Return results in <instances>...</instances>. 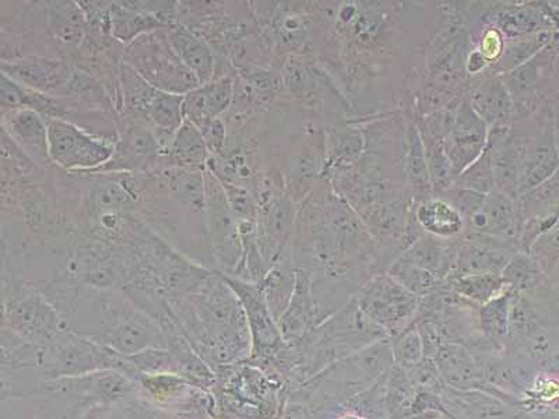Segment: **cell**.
I'll return each mask as SVG.
<instances>
[{
  "mask_svg": "<svg viewBox=\"0 0 559 419\" xmlns=\"http://www.w3.org/2000/svg\"><path fill=\"white\" fill-rule=\"evenodd\" d=\"M3 327L34 346L44 347L69 331L58 309L23 279L3 274Z\"/></svg>",
  "mask_w": 559,
  "mask_h": 419,
  "instance_id": "1",
  "label": "cell"
},
{
  "mask_svg": "<svg viewBox=\"0 0 559 419\" xmlns=\"http://www.w3.org/2000/svg\"><path fill=\"white\" fill-rule=\"evenodd\" d=\"M166 29L143 35L128 45L123 52V62L136 70L158 92L187 96L201 86V83L175 53L168 43Z\"/></svg>",
  "mask_w": 559,
  "mask_h": 419,
  "instance_id": "2",
  "label": "cell"
},
{
  "mask_svg": "<svg viewBox=\"0 0 559 419\" xmlns=\"http://www.w3.org/2000/svg\"><path fill=\"white\" fill-rule=\"evenodd\" d=\"M49 156L55 166L72 173H94L107 166L117 143L94 136L63 118H47Z\"/></svg>",
  "mask_w": 559,
  "mask_h": 419,
  "instance_id": "3",
  "label": "cell"
},
{
  "mask_svg": "<svg viewBox=\"0 0 559 419\" xmlns=\"http://www.w3.org/2000/svg\"><path fill=\"white\" fill-rule=\"evenodd\" d=\"M204 179H206V214L213 259L227 276H234L243 259L238 219L234 216L218 177L213 172H204Z\"/></svg>",
  "mask_w": 559,
  "mask_h": 419,
  "instance_id": "4",
  "label": "cell"
},
{
  "mask_svg": "<svg viewBox=\"0 0 559 419\" xmlns=\"http://www.w3.org/2000/svg\"><path fill=\"white\" fill-rule=\"evenodd\" d=\"M162 161L163 149L159 146L156 129L147 119L129 117L119 129L114 158L94 173L146 172L157 168Z\"/></svg>",
  "mask_w": 559,
  "mask_h": 419,
  "instance_id": "5",
  "label": "cell"
},
{
  "mask_svg": "<svg viewBox=\"0 0 559 419\" xmlns=\"http://www.w3.org/2000/svg\"><path fill=\"white\" fill-rule=\"evenodd\" d=\"M2 73L34 92L62 97L68 93L73 70L59 59L26 57L2 62Z\"/></svg>",
  "mask_w": 559,
  "mask_h": 419,
  "instance_id": "6",
  "label": "cell"
},
{
  "mask_svg": "<svg viewBox=\"0 0 559 419\" xmlns=\"http://www.w3.org/2000/svg\"><path fill=\"white\" fill-rule=\"evenodd\" d=\"M3 133L32 159L35 166H51L48 144V123L44 115L34 109H8L2 115Z\"/></svg>",
  "mask_w": 559,
  "mask_h": 419,
  "instance_id": "7",
  "label": "cell"
},
{
  "mask_svg": "<svg viewBox=\"0 0 559 419\" xmlns=\"http://www.w3.org/2000/svg\"><path fill=\"white\" fill-rule=\"evenodd\" d=\"M97 175V173H96ZM139 184L132 173L104 172L94 178L87 192V208L98 216L128 214L138 206Z\"/></svg>",
  "mask_w": 559,
  "mask_h": 419,
  "instance_id": "8",
  "label": "cell"
},
{
  "mask_svg": "<svg viewBox=\"0 0 559 419\" xmlns=\"http://www.w3.org/2000/svg\"><path fill=\"white\" fill-rule=\"evenodd\" d=\"M236 94V84L229 76L214 77L212 82L202 84L185 96L183 115L202 133L222 113L226 112Z\"/></svg>",
  "mask_w": 559,
  "mask_h": 419,
  "instance_id": "9",
  "label": "cell"
},
{
  "mask_svg": "<svg viewBox=\"0 0 559 419\" xmlns=\"http://www.w3.org/2000/svg\"><path fill=\"white\" fill-rule=\"evenodd\" d=\"M449 137L452 142L445 152L452 166L461 171V169L472 166V163H476L486 149V121L471 104L463 103Z\"/></svg>",
  "mask_w": 559,
  "mask_h": 419,
  "instance_id": "10",
  "label": "cell"
},
{
  "mask_svg": "<svg viewBox=\"0 0 559 419\" xmlns=\"http://www.w3.org/2000/svg\"><path fill=\"white\" fill-rule=\"evenodd\" d=\"M559 154L554 131L538 134L524 149L518 194H527L557 172Z\"/></svg>",
  "mask_w": 559,
  "mask_h": 419,
  "instance_id": "11",
  "label": "cell"
},
{
  "mask_svg": "<svg viewBox=\"0 0 559 419\" xmlns=\"http://www.w3.org/2000/svg\"><path fill=\"white\" fill-rule=\"evenodd\" d=\"M488 148L491 153L493 178L499 192L509 197L518 196L519 177H521L526 146H523L511 133L493 132Z\"/></svg>",
  "mask_w": 559,
  "mask_h": 419,
  "instance_id": "12",
  "label": "cell"
},
{
  "mask_svg": "<svg viewBox=\"0 0 559 419\" xmlns=\"http://www.w3.org/2000/svg\"><path fill=\"white\" fill-rule=\"evenodd\" d=\"M166 34L175 53L178 55L185 67L198 77L201 86L216 77L214 74L216 73V59H214L213 49L201 35L182 24L167 28Z\"/></svg>",
  "mask_w": 559,
  "mask_h": 419,
  "instance_id": "13",
  "label": "cell"
},
{
  "mask_svg": "<svg viewBox=\"0 0 559 419\" xmlns=\"http://www.w3.org/2000/svg\"><path fill=\"white\" fill-rule=\"evenodd\" d=\"M480 236L511 238L515 236L516 212L511 197L502 192L488 193L477 212L467 218Z\"/></svg>",
  "mask_w": 559,
  "mask_h": 419,
  "instance_id": "14",
  "label": "cell"
},
{
  "mask_svg": "<svg viewBox=\"0 0 559 419\" xmlns=\"http://www.w3.org/2000/svg\"><path fill=\"white\" fill-rule=\"evenodd\" d=\"M112 3L108 12V32L117 41L131 45L143 35L169 28L162 19L134 7L133 2Z\"/></svg>",
  "mask_w": 559,
  "mask_h": 419,
  "instance_id": "15",
  "label": "cell"
},
{
  "mask_svg": "<svg viewBox=\"0 0 559 419\" xmlns=\"http://www.w3.org/2000/svg\"><path fill=\"white\" fill-rule=\"evenodd\" d=\"M163 161H168L167 168L202 169L209 161V146L203 133L185 119Z\"/></svg>",
  "mask_w": 559,
  "mask_h": 419,
  "instance_id": "16",
  "label": "cell"
},
{
  "mask_svg": "<svg viewBox=\"0 0 559 419\" xmlns=\"http://www.w3.org/2000/svg\"><path fill=\"white\" fill-rule=\"evenodd\" d=\"M47 20L49 33L55 41L63 45H79L86 35L88 20L80 3H48Z\"/></svg>",
  "mask_w": 559,
  "mask_h": 419,
  "instance_id": "17",
  "label": "cell"
},
{
  "mask_svg": "<svg viewBox=\"0 0 559 419\" xmlns=\"http://www.w3.org/2000/svg\"><path fill=\"white\" fill-rule=\"evenodd\" d=\"M512 107L511 94L501 80H489L473 94V108L484 121L491 123L507 121Z\"/></svg>",
  "mask_w": 559,
  "mask_h": 419,
  "instance_id": "18",
  "label": "cell"
},
{
  "mask_svg": "<svg viewBox=\"0 0 559 419\" xmlns=\"http://www.w3.org/2000/svg\"><path fill=\"white\" fill-rule=\"evenodd\" d=\"M417 216L421 226L438 237L456 236L463 228L461 213L445 202H427L419 207Z\"/></svg>",
  "mask_w": 559,
  "mask_h": 419,
  "instance_id": "19",
  "label": "cell"
},
{
  "mask_svg": "<svg viewBox=\"0 0 559 419\" xmlns=\"http://www.w3.org/2000/svg\"><path fill=\"white\" fill-rule=\"evenodd\" d=\"M407 169L414 188H429V166L424 144L418 131L412 128L408 132L407 143Z\"/></svg>",
  "mask_w": 559,
  "mask_h": 419,
  "instance_id": "20",
  "label": "cell"
},
{
  "mask_svg": "<svg viewBox=\"0 0 559 419\" xmlns=\"http://www.w3.org/2000/svg\"><path fill=\"white\" fill-rule=\"evenodd\" d=\"M461 181L468 191L483 194L493 192L496 178H493L491 153H489L488 147L484 149V153L478 157L477 161L468 167L467 171L462 175Z\"/></svg>",
  "mask_w": 559,
  "mask_h": 419,
  "instance_id": "21",
  "label": "cell"
},
{
  "mask_svg": "<svg viewBox=\"0 0 559 419\" xmlns=\"http://www.w3.org/2000/svg\"><path fill=\"white\" fill-rule=\"evenodd\" d=\"M544 55H546V49L538 52L536 57L531 59V61L523 63L522 67H519L515 70H512L511 73H508L506 76V86L508 89L521 93L533 87L534 84L540 80L542 72L546 69V64L551 62L550 55H548L546 61L543 62Z\"/></svg>",
  "mask_w": 559,
  "mask_h": 419,
  "instance_id": "22",
  "label": "cell"
},
{
  "mask_svg": "<svg viewBox=\"0 0 559 419\" xmlns=\"http://www.w3.org/2000/svg\"><path fill=\"white\" fill-rule=\"evenodd\" d=\"M542 14L533 9L506 10L499 16V26L509 34H528L536 32L542 26Z\"/></svg>",
  "mask_w": 559,
  "mask_h": 419,
  "instance_id": "23",
  "label": "cell"
},
{
  "mask_svg": "<svg viewBox=\"0 0 559 419\" xmlns=\"http://www.w3.org/2000/svg\"><path fill=\"white\" fill-rule=\"evenodd\" d=\"M62 419H142V414L134 411L129 403H121L88 408V410L70 414Z\"/></svg>",
  "mask_w": 559,
  "mask_h": 419,
  "instance_id": "24",
  "label": "cell"
},
{
  "mask_svg": "<svg viewBox=\"0 0 559 419\" xmlns=\"http://www.w3.org/2000/svg\"><path fill=\"white\" fill-rule=\"evenodd\" d=\"M293 222L292 204L284 201L274 202L266 214L267 236L286 237Z\"/></svg>",
  "mask_w": 559,
  "mask_h": 419,
  "instance_id": "25",
  "label": "cell"
},
{
  "mask_svg": "<svg viewBox=\"0 0 559 419\" xmlns=\"http://www.w3.org/2000/svg\"><path fill=\"white\" fill-rule=\"evenodd\" d=\"M502 262H506V259H503L501 253L492 251V249L468 244L462 252V264H467L471 268L497 267Z\"/></svg>",
  "mask_w": 559,
  "mask_h": 419,
  "instance_id": "26",
  "label": "cell"
},
{
  "mask_svg": "<svg viewBox=\"0 0 559 419\" xmlns=\"http://www.w3.org/2000/svg\"><path fill=\"white\" fill-rule=\"evenodd\" d=\"M0 419H39L37 407L28 398H9L2 402Z\"/></svg>",
  "mask_w": 559,
  "mask_h": 419,
  "instance_id": "27",
  "label": "cell"
},
{
  "mask_svg": "<svg viewBox=\"0 0 559 419\" xmlns=\"http://www.w3.org/2000/svg\"><path fill=\"white\" fill-rule=\"evenodd\" d=\"M526 196H528L531 201L538 203L559 204V168L550 179H547L540 187L527 193Z\"/></svg>",
  "mask_w": 559,
  "mask_h": 419,
  "instance_id": "28",
  "label": "cell"
},
{
  "mask_svg": "<svg viewBox=\"0 0 559 419\" xmlns=\"http://www.w3.org/2000/svg\"><path fill=\"white\" fill-rule=\"evenodd\" d=\"M554 137H556V144L559 154V108L556 117V127H554Z\"/></svg>",
  "mask_w": 559,
  "mask_h": 419,
  "instance_id": "29",
  "label": "cell"
},
{
  "mask_svg": "<svg viewBox=\"0 0 559 419\" xmlns=\"http://www.w3.org/2000/svg\"><path fill=\"white\" fill-rule=\"evenodd\" d=\"M557 62H558V67H559V58H558V61H557Z\"/></svg>",
  "mask_w": 559,
  "mask_h": 419,
  "instance_id": "30",
  "label": "cell"
}]
</instances>
